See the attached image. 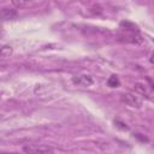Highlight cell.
I'll return each instance as SVG.
<instances>
[{
    "label": "cell",
    "instance_id": "6da1fadb",
    "mask_svg": "<svg viewBox=\"0 0 154 154\" xmlns=\"http://www.w3.org/2000/svg\"><path fill=\"white\" fill-rule=\"evenodd\" d=\"M25 154H53V148L46 144H28L23 147Z\"/></svg>",
    "mask_w": 154,
    "mask_h": 154
},
{
    "label": "cell",
    "instance_id": "7a4b0ae2",
    "mask_svg": "<svg viewBox=\"0 0 154 154\" xmlns=\"http://www.w3.org/2000/svg\"><path fill=\"white\" fill-rule=\"evenodd\" d=\"M120 100L122 102H124L125 105L130 106V107H136V108H140L141 105H142V101L132 93H125L120 96Z\"/></svg>",
    "mask_w": 154,
    "mask_h": 154
},
{
    "label": "cell",
    "instance_id": "3957f363",
    "mask_svg": "<svg viewBox=\"0 0 154 154\" xmlns=\"http://www.w3.org/2000/svg\"><path fill=\"white\" fill-rule=\"evenodd\" d=\"M72 83L79 87H90L94 84V79L89 75H75L72 77Z\"/></svg>",
    "mask_w": 154,
    "mask_h": 154
},
{
    "label": "cell",
    "instance_id": "277c9868",
    "mask_svg": "<svg viewBox=\"0 0 154 154\" xmlns=\"http://www.w3.org/2000/svg\"><path fill=\"white\" fill-rule=\"evenodd\" d=\"M17 16H18V12L14 8H2V10H0V18L4 19V20L14 19Z\"/></svg>",
    "mask_w": 154,
    "mask_h": 154
},
{
    "label": "cell",
    "instance_id": "5b68a950",
    "mask_svg": "<svg viewBox=\"0 0 154 154\" xmlns=\"http://www.w3.org/2000/svg\"><path fill=\"white\" fill-rule=\"evenodd\" d=\"M12 54V47L8 45H1L0 46V58H5Z\"/></svg>",
    "mask_w": 154,
    "mask_h": 154
},
{
    "label": "cell",
    "instance_id": "8992f818",
    "mask_svg": "<svg viewBox=\"0 0 154 154\" xmlns=\"http://www.w3.org/2000/svg\"><path fill=\"white\" fill-rule=\"evenodd\" d=\"M134 87H135V90H136L137 93H140L141 95H143V96H146V97L149 99V93L147 91L146 85H143V84H141V83H136Z\"/></svg>",
    "mask_w": 154,
    "mask_h": 154
},
{
    "label": "cell",
    "instance_id": "52a82bcc",
    "mask_svg": "<svg viewBox=\"0 0 154 154\" xmlns=\"http://www.w3.org/2000/svg\"><path fill=\"white\" fill-rule=\"evenodd\" d=\"M107 84H108V87H111V88H117V87H119L120 81H119V78H118L116 75H113V76H111V77L107 79Z\"/></svg>",
    "mask_w": 154,
    "mask_h": 154
},
{
    "label": "cell",
    "instance_id": "ba28073f",
    "mask_svg": "<svg viewBox=\"0 0 154 154\" xmlns=\"http://www.w3.org/2000/svg\"><path fill=\"white\" fill-rule=\"evenodd\" d=\"M134 136H135L136 138H138L140 141H142V142H148V141H149V140H148V137H146L144 135H142V134H140V132L134 134Z\"/></svg>",
    "mask_w": 154,
    "mask_h": 154
},
{
    "label": "cell",
    "instance_id": "9c48e42d",
    "mask_svg": "<svg viewBox=\"0 0 154 154\" xmlns=\"http://www.w3.org/2000/svg\"><path fill=\"white\" fill-rule=\"evenodd\" d=\"M114 124H116V125H117L118 128H120V129H123V130H128V129H129V128L126 126V124H124L123 122H119V120H116V122H114Z\"/></svg>",
    "mask_w": 154,
    "mask_h": 154
},
{
    "label": "cell",
    "instance_id": "30bf717a",
    "mask_svg": "<svg viewBox=\"0 0 154 154\" xmlns=\"http://www.w3.org/2000/svg\"><path fill=\"white\" fill-rule=\"evenodd\" d=\"M0 154H18V153H0Z\"/></svg>",
    "mask_w": 154,
    "mask_h": 154
},
{
    "label": "cell",
    "instance_id": "8fae6325",
    "mask_svg": "<svg viewBox=\"0 0 154 154\" xmlns=\"http://www.w3.org/2000/svg\"><path fill=\"white\" fill-rule=\"evenodd\" d=\"M0 32H1V26H0Z\"/></svg>",
    "mask_w": 154,
    "mask_h": 154
}]
</instances>
